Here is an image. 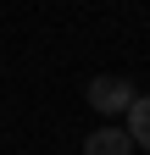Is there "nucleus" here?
Segmentation results:
<instances>
[{"label":"nucleus","instance_id":"2","mask_svg":"<svg viewBox=\"0 0 150 155\" xmlns=\"http://www.w3.org/2000/svg\"><path fill=\"white\" fill-rule=\"evenodd\" d=\"M128 150H134V139H128L122 127H95L84 139V155H128Z\"/></svg>","mask_w":150,"mask_h":155},{"label":"nucleus","instance_id":"3","mask_svg":"<svg viewBox=\"0 0 150 155\" xmlns=\"http://www.w3.org/2000/svg\"><path fill=\"white\" fill-rule=\"evenodd\" d=\"M122 133H128L139 150H150V94H139V100L128 105V127H122Z\"/></svg>","mask_w":150,"mask_h":155},{"label":"nucleus","instance_id":"1","mask_svg":"<svg viewBox=\"0 0 150 155\" xmlns=\"http://www.w3.org/2000/svg\"><path fill=\"white\" fill-rule=\"evenodd\" d=\"M139 100V89H134V78H89V111H100V116H117Z\"/></svg>","mask_w":150,"mask_h":155}]
</instances>
